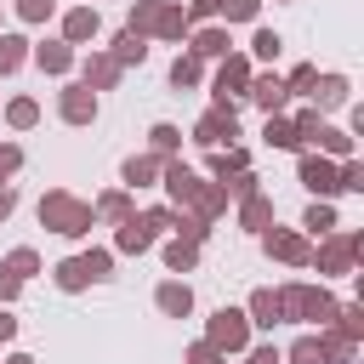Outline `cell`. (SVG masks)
<instances>
[{
	"label": "cell",
	"instance_id": "cell-4",
	"mask_svg": "<svg viewBox=\"0 0 364 364\" xmlns=\"http://www.w3.org/2000/svg\"><path fill=\"white\" fill-rule=\"evenodd\" d=\"M108 267H114V256H108V250H91V256H68V262H57V290H85V284L108 279Z\"/></svg>",
	"mask_w": 364,
	"mask_h": 364
},
{
	"label": "cell",
	"instance_id": "cell-18",
	"mask_svg": "<svg viewBox=\"0 0 364 364\" xmlns=\"http://www.w3.org/2000/svg\"><path fill=\"white\" fill-rule=\"evenodd\" d=\"M119 250H131V256H142L148 245H154V228L142 222V216H131V222H119V239H114Z\"/></svg>",
	"mask_w": 364,
	"mask_h": 364
},
{
	"label": "cell",
	"instance_id": "cell-43",
	"mask_svg": "<svg viewBox=\"0 0 364 364\" xmlns=\"http://www.w3.org/2000/svg\"><path fill=\"white\" fill-rule=\"evenodd\" d=\"M17 165H23V148H11V142H6V148H0V176H11Z\"/></svg>",
	"mask_w": 364,
	"mask_h": 364
},
{
	"label": "cell",
	"instance_id": "cell-23",
	"mask_svg": "<svg viewBox=\"0 0 364 364\" xmlns=\"http://www.w3.org/2000/svg\"><path fill=\"white\" fill-rule=\"evenodd\" d=\"M239 222H245V228H267V222H273V199H267V193H245Z\"/></svg>",
	"mask_w": 364,
	"mask_h": 364
},
{
	"label": "cell",
	"instance_id": "cell-24",
	"mask_svg": "<svg viewBox=\"0 0 364 364\" xmlns=\"http://www.w3.org/2000/svg\"><path fill=\"white\" fill-rule=\"evenodd\" d=\"M228 46H233V40H228L222 28H199V34H193V57H228Z\"/></svg>",
	"mask_w": 364,
	"mask_h": 364
},
{
	"label": "cell",
	"instance_id": "cell-9",
	"mask_svg": "<svg viewBox=\"0 0 364 364\" xmlns=\"http://www.w3.org/2000/svg\"><path fill=\"white\" fill-rule=\"evenodd\" d=\"M262 245H267V256H279V262H290V267H307V262H313V245H307L301 233H290V228H273Z\"/></svg>",
	"mask_w": 364,
	"mask_h": 364
},
{
	"label": "cell",
	"instance_id": "cell-41",
	"mask_svg": "<svg viewBox=\"0 0 364 364\" xmlns=\"http://www.w3.org/2000/svg\"><path fill=\"white\" fill-rule=\"evenodd\" d=\"M17 17L23 23H46L51 17V0H17Z\"/></svg>",
	"mask_w": 364,
	"mask_h": 364
},
{
	"label": "cell",
	"instance_id": "cell-32",
	"mask_svg": "<svg viewBox=\"0 0 364 364\" xmlns=\"http://www.w3.org/2000/svg\"><path fill=\"white\" fill-rule=\"evenodd\" d=\"M336 318H341V324H336L341 341H358V336H364V307H336Z\"/></svg>",
	"mask_w": 364,
	"mask_h": 364
},
{
	"label": "cell",
	"instance_id": "cell-15",
	"mask_svg": "<svg viewBox=\"0 0 364 364\" xmlns=\"http://www.w3.org/2000/svg\"><path fill=\"white\" fill-rule=\"evenodd\" d=\"M154 301H159V313H171V318H188V313H193V290H188V284H176V279H171V284H159V296H154Z\"/></svg>",
	"mask_w": 364,
	"mask_h": 364
},
{
	"label": "cell",
	"instance_id": "cell-22",
	"mask_svg": "<svg viewBox=\"0 0 364 364\" xmlns=\"http://www.w3.org/2000/svg\"><path fill=\"white\" fill-rule=\"evenodd\" d=\"M91 210H97V216H108V222H131V193H125V188H114V193H102Z\"/></svg>",
	"mask_w": 364,
	"mask_h": 364
},
{
	"label": "cell",
	"instance_id": "cell-10",
	"mask_svg": "<svg viewBox=\"0 0 364 364\" xmlns=\"http://www.w3.org/2000/svg\"><path fill=\"white\" fill-rule=\"evenodd\" d=\"M57 114H63L68 125H91V119H97V91H91V85H68L63 102H57Z\"/></svg>",
	"mask_w": 364,
	"mask_h": 364
},
{
	"label": "cell",
	"instance_id": "cell-3",
	"mask_svg": "<svg viewBox=\"0 0 364 364\" xmlns=\"http://www.w3.org/2000/svg\"><path fill=\"white\" fill-rule=\"evenodd\" d=\"M279 307H284V318H301V324H318V330L336 318V301L318 284H284L279 290Z\"/></svg>",
	"mask_w": 364,
	"mask_h": 364
},
{
	"label": "cell",
	"instance_id": "cell-19",
	"mask_svg": "<svg viewBox=\"0 0 364 364\" xmlns=\"http://www.w3.org/2000/svg\"><path fill=\"white\" fill-rule=\"evenodd\" d=\"M114 80H119V63H114V57H85V80H80V85H91V91H108Z\"/></svg>",
	"mask_w": 364,
	"mask_h": 364
},
{
	"label": "cell",
	"instance_id": "cell-44",
	"mask_svg": "<svg viewBox=\"0 0 364 364\" xmlns=\"http://www.w3.org/2000/svg\"><path fill=\"white\" fill-rule=\"evenodd\" d=\"M17 290H23V279H11V273H6V267H0V307H6V301H11V296H17Z\"/></svg>",
	"mask_w": 364,
	"mask_h": 364
},
{
	"label": "cell",
	"instance_id": "cell-47",
	"mask_svg": "<svg viewBox=\"0 0 364 364\" xmlns=\"http://www.w3.org/2000/svg\"><path fill=\"white\" fill-rule=\"evenodd\" d=\"M11 336H17V318H11L6 307H0V341H11Z\"/></svg>",
	"mask_w": 364,
	"mask_h": 364
},
{
	"label": "cell",
	"instance_id": "cell-20",
	"mask_svg": "<svg viewBox=\"0 0 364 364\" xmlns=\"http://www.w3.org/2000/svg\"><path fill=\"white\" fill-rule=\"evenodd\" d=\"M279 318H284V307H279V296H273V290H256V296H250V324H262V330H273Z\"/></svg>",
	"mask_w": 364,
	"mask_h": 364
},
{
	"label": "cell",
	"instance_id": "cell-30",
	"mask_svg": "<svg viewBox=\"0 0 364 364\" xmlns=\"http://www.w3.org/2000/svg\"><path fill=\"white\" fill-rule=\"evenodd\" d=\"M0 267H6V273H11V279H28V273H40V256H34V250H28V245H17V250H11V256H6V262H0Z\"/></svg>",
	"mask_w": 364,
	"mask_h": 364
},
{
	"label": "cell",
	"instance_id": "cell-27",
	"mask_svg": "<svg viewBox=\"0 0 364 364\" xmlns=\"http://www.w3.org/2000/svg\"><path fill=\"white\" fill-rule=\"evenodd\" d=\"M23 57H28V40L23 34H0V74L23 68Z\"/></svg>",
	"mask_w": 364,
	"mask_h": 364
},
{
	"label": "cell",
	"instance_id": "cell-11",
	"mask_svg": "<svg viewBox=\"0 0 364 364\" xmlns=\"http://www.w3.org/2000/svg\"><path fill=\"white\" fill-rule=\"evenodd\" d=\"M97 28H102V17L91 6H74L63 17V46H85V40H97Z\"/></svg>",
	"mask_w": 364,
	"mask_h": 364
},
{
	"label": "cell",
	"instance_id": "cell-1",
	"mask_svg": "<svg viewBox=\"0 0 364 364\" xmlns=\"http://www.w3.org/2000/svg\"><path fill=\"white\" fill-rule=\"evenodd\" d=\"M131 34H159V40H182L188 34V11L171 0H136L131 6Z\"/></svg>",
	"mask_w": 364,
	"mask_h": 364
},
{
	"label": "cell",
	"instance_id": "cell-14",
	"mask_svg": "<svg viewBox=\"0 0 364 364\" xmlns=\"http://www.w3.org/2000/svg\"><path fill=\"white\" fill-rule=\"evenodd\" d=\"M159 171H165L159 154H131V159H125V188H154Z\"/></svg>",
	"mask_w": 364,
	"mask_h": 364
},
{
	"label": "cell",
	"instance_id": "cell-17",
	"mask_svg": "<svg viewBox=\"0 0 364 364\" xmlns=\"http://www.w3.org/2000/svg\"><path fill=\"white\" fill-rule=\"evenodd\" d=\"M307 97H313L318 108H341V102H347V80H341V74H318Z\"/></svg>",
	"mask_w": 364,
	"mask_h": 364
},
{
	"label": "cell",
	"instance_id": "cell-42",
	"mask_svg": "<svg viewBox=\"0 0 364 364\" xmlns=\"http://www.w3.org/2000/svg\"><path fill=\"white\" fill-rule=\"evenodd\" d=\"M188 364H222V353L210 341H199V347H188Z\"/></svg>",
	"mask_w": 364,
	"mask_h": 364
},
{
	"label": "cell",
	"instance_id": "cell-38",
	"mask_svg": "<svg viewBox=\"0 0 364 364\" xmlns=\"http://www.w3.org/2000/svg\"><path fill=\"white\" fill-rule=\"evenodd\" d=\"M250 51H256V57H262V63H273V57H279V51H284V40H279V34H273V28H256V40H250Z\"/></svg>",
	"mask_w": 364,
	"mask_h": 364
},
{
	"label": "cell",
	"instance_id": "cell-12",
	"mask_svg": "<svg viewBox=\"0 0 364 364\" xmlns=\"http://www.w3.org/2000/svg\"><path fill=\"white\" fill-rule=\"evenodd\" d=\"M245 91H250V97H256V108H267V114H279V108H284V97H290L279 74H250V85H245Z\"/></svg>",
	"mask_w": 364,
	"mask_h": 364
},
{
	"label": "cell",
	"instance_id": "cell-31",
	"mask_svg": "<svg viewBox=\"0 0 364 364\" xmlns=\"http://www.w3.org/2000/svg\"><path fill=\"white\" fill-rule=\"evenodd\" d=\"M301 228L324 239V233H336V210H330V205H307V216H301Z\"/></svg>",
	"mask_w": 364,
	"mask_h": 364
},
{
	"label": "cell",
	"instance_id": "cell-21",
	"mask_svg": "<svg viewBox=\"0 0 364 364\" xmlns=\"http://www.w3.org/2000/svg\"><path fill=\"white\" fill-rule=\"evenodd\" d=\"M284 358H290V364H330V347H324V336H301Z\"/></svg>",
	"mask_w": 364,
	"mask_h": 364
},
{
	"label": "cell",
	"instance_id": "cell-29",
	"mask_svg": "<svg viewBox=\"0 0 364 364\" xmlns=\"http://www.w3.org/2000/svg\"><path fill=\"white\" fill-rule=\"evenodd\" d=\"M199 262V245H188V239H171L165 245V267H176V273H188Z\"/></svg>",
	"mask_w": 364,
	"mask_h": 364
},
{
	"label": "cell",
	"instance_id": "cell-46",
	"mask_svg": "<svg viewBox=\"0 0 364 364\" xmlns=\"http://www.w3.org/2000/svg\"><path fill=\"white\" fill-rule=\"evenodd\" d=\"M250 364H279V347H256V353H250Z\"/></svg>",
	"mask_w": 364,
	"mask_h": 364
},
{
	"label": "cell",
	"instance_id": "cell-45",
	"mask_svg": "<svg viewBox=\"0 0 364 364\" xmlns=\"http://www.w3.org/2000/svg\"><path fill=\"white\" fill-rule=\"evenodd\" d=\"M193 17H216V0H193V6H188V23H193Z\"/></svg>",
	"mask_w": 364,
	"mask_h": 364
},
{
	"label": "cell",
	"instance_id": "cell-6",
	"mask_svg": "<svg viewBox=\"0 0 364 364\" xmlns=\"http://www.w3.org/2000/svg\"><path fill=\"white\" fill-rule=\"evenodd\" d=\"M364 250V233H324L318 245V273H353V256Z\"/></svg>",
	"mask_w": 364,
	"mask_h": 364
},
{
	"label": "cell",
	"instance_id": "cell-48",
	"mask_svg": "<svg viewBox=\"0 0 364 364\" xmlns=\"http://www.w3.org/2000/svg\"><path fill=\"white\" fill-rule=\"evenodd\" d=\"M11 205H17V193H11V188H0V222L11 216Z\"/></svg>",
	"mask_w": 364,
	"mask_h": 364
},
{
	"label": "cell",
	"instance_id": "cell-37",
	"mask_svg": "<svg viewBox=\"0 0 364 364\" xmlns=\"http://www.w3.org/2000/svg\"><path fill=\"white\" fill-rule=\"evenodd\" d=\"M336 182H341V193H364V165L358 159H341L336 165Z\"/></svg>",
	"mask_w": 364,
	"mask_h": 364
},
{
	"label": "cell",
	"instance_id": "cell-5",
	"mask_svg": "<svg viewBox=\"0 0 364 364\" xmlns=\"http://www.w3.org/2000/svg\"><path fill=\"white\" fill-rule=\"evenodd\" d=\"M216 353H245L250 347V318L239 313V307H216L210 313V336H205Z\"/></svg>",
	"mask_w": 364,
	"mask_h": 364
},
{
	"label": "cell",
	"instance_id": "cell-8",
	"mask_svg": "<svg viewBox=\"0 0 364 364\" xmlns=\"http://www.w3.org/2000/svg\"><path fill=\"white\" fill-rule=\"evenodd\" d=\"M233 136H239L233 108H210V114H199V125H193V142H205V148H222V142H233Z\"/></svg>",
	"mask_w": 364,
	"mask_h": 364
},
{
	"label": "cell",
	"instance_id": "cell-35",
	"mask_svg": "<svg viewBox=\"0 0 364 364\" xmlns=\"http://www.w3.org/2000/svg\"><path fill=\"white\" fill-rule=\"evenodd\" d=\"M148 136H154V154H159V159H171V154L182 148V131H176V125H154Z\"/></svg>",
	"mask_w": 364,
	"mask_h": 364
},
{
	"label": "cell",
	"instance_id": "cell-2",
	"mask_svg": "<svg viewBox=\"0 0 364 364\" xmlns=\"http://www.w3.org/2000/svg\"><path fill=\"white\" fill-rule=\"evenodd\" d=\"M91 216H97V210H91L85 199L63 193V188L40 199V228H51V233H68V239H74V233H85V228H91Z\"/></svg>",
	"mask_w": 364,
	"mask_h": 364
},
{
	"label": "cell",
	"instance_id": "cell-16",
	"mask_svg": "<svg viewBox=\"0 0 364 364\" xmlns=\"http://www.w3.org/2000/svg\"><path fill=\"white\" fill-rule=\"evenodd\" d=\"M34 63H40L46 74H68V68H74V51H68L63 40H46V46H34Z\"/></svg>",
	"mask_w": 364,
	"mask_h": 364
},
{
	"label": "cell",
	"instance_id": "cell-40",
	"mask_svg": "<svg viewBox=\"0 0 364 364\" xmlns=\"http://www.w3.org/2000/svg\"><path fill=\"white\" fill-rule=\"evenodd\" d=\"M313 80H318V68H313V63H301V68H290L284 91H301V97H307V91H313Z\"/></svg>",
	"mask_w": 364,
	"mask_h": 364
},
{
	"label": "cell",
	"instance_id": "cell-25",
	"mask_svg": "<svg viewBox=\"0 0 364 364\" xmlns=\"http://www.w3.org/2000/svg\"><path fill=\"white\" fill-rule=\"evenodd\" d=\"M142 57H148L142 34H131V28H125V34H114V63H119V68H125V63H142Z\"/></svg>",
	"mask_w": 364,
	"mask_h": 364
},
{
	"label": "cell",
	"instance_id": "cell-39",
	"mask_svg": "<svg viewBox=\"0 0 364 364\" xmlns=\"http://www.w3.org/2000/svg\"><path fill=\"white\" fill-rule=\"evenodd\" d=\"M171 85H199V57H193V51L171 63Z\"/></svg>",
	"mask_w": 364,
	"mask_h": 364
},
{
	"label": "cell",
	"instance_id": "cell-7",
	"mask_svg": "<svg viewBox=\"0 0 364 364\" xmlns=\"http://www.w3.org/2000/svg\"><path fill=\"white\" fill-rule=\"evenodd\" d=\"M245 85H250V57L228 51L222 68H216V85H210V91H216V108H233V97H239Z\"/></svg>",
	"mask_w": 364,
	"mask_h": 364
},
{
	"label": "cell",
	"instance_id": "cell-26",
	"mask_svg": "<svg viewBox=\"0 0 364 364\" xmlns=\"http://www.w3.org/2000/svg\"><path fill=\"white\" fill-rule=\"evenodd\" d=\"M324 154H336V159H353V136L347 131H336V125H318V136H313Z\"/></svg>",
	"mask_w": 364,
	"mask_h": 364
},
{
	"label": "cell",
	"instance_id": "cell-13",
	"mask_svg": "<svg viewBox=\"0 0 364 364\" xmlns=\"http://www.w3.org/2000/svg\"><path fill=\"white\" fill-rule=\"evenodd\" d=\"M301 182H307L313 193H341V182H336V165H330L324 154H307V159H301Z\"/></svg>",
	"mask_w": 364,
	"mask_h": 364
},
{
	"label": "cell",
	"instance_id": "cell-33",
	"mask_svg": "<svg viewBox=\"0 0 364 364\" xmlns=\"http://www.w3.org/2000/svg\"><path fill=\"white\" fill-rule=\"evenodd\" d=\"M216 11H222L228 23H256V11H262V0H216Z\"/></svg>",
	"mask_w": 364,
	"mask_h": 364
},
{
	"label": "cell",
	"instance_id": "cell-36",
	"mask_svg": "<svg viewBox=\"0 0 364 364\" xmlns=\"http://www.w3.org/2000/svg\"><path fill=\"white\" fill-rule=\"evenodd\" d=\"M210 171L228 182V176H239V171H245V154H239V148H228V154L216 148V154H210Z\"/></svg>",
	"mask_w": 364,
	"mask_h": 364
},
{
	"label": "cell",
	"instance_id": "cell-49",
	"mask_svg": "<svg viewBox=\"0 0 364 364\" xmlns=\"http://www.w3.org/2000/svg\"><path fill=\"white\" fill-rule=\"evenodd\" d=\"M6 364H34V358H28V353H17V358H6Z\"/></svg>",
	"mask_w": 364,
	"mask_h": 364
},
{
	"label": "cell",
	"instance_id": "cell-34",
	"mask_svg": "<svg viewBox=\"0 0 364 364\" xmlns=\"http://www.w3.org/2000/svg\"><path fill=\"white\" fill-rule=\"evenodd\" d=\"M6 119H11V125H17V131H28V125H34V119H40V102H34V97H17V102H11V108H6Z\"/></svg>",
	"mask_w": 364,
	"mask_h": 364
},
{
	"label": "cell",
	"instance_id": "cell-28",
	"mask_svg": "<svg viewBox=\"0 0 364 364\" xmlns=\"http://www.w3.org/2000/svg\"><path fill=\"white\" fill-rule=\"evenodd\" d=\"M262 136H267V148H301V142H296V125L279 119V114H267V131H262Z\"/></svg>",
	"mask_w": 364,
	"mask_h": 364
}]
</instances>
